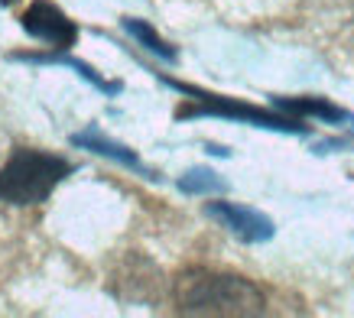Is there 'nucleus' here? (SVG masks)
Segmentation results:
<instances>
[{
	"mask_svg": "<svg viewBox=\"0 0 354 318\" xmlns=\"http://www.w3.org/2000/svg\"><path fill=\"white\" fill-rule=\"evenodd\" d=\"M72 162L43 149H13L0 169V202L7 205H43L65 176H72Z\"/></svg>",
	"mask_w": 354,
	"mask_h": 318,
	"instance_id": "f03ea898",
	"label": "nucleus"
},
{
	"mask_svg": "<svg viewBox=\"0 0 354 318\" xmlns=\"http://www.w3.org/2000/svg\"><path fill=\"white\" fill-rule=\"evenodd\" d=\"M17 59H30V62H59V65H68V68H75L85 82H91V85L97 88V91H104V95H118L120 91V82H104L101 75L91 68L88 62H78V59H72V55H17Z\"/></svg>",
	"mask_w": 354,
	"mask_h": 318,
	"instance_id": "1a4fd4ad",
	"label": "nucleus"
},
{
	"mask_svg": "<svg viewBox=\"0 0 354 318\" xmlns=\"http://www.w3.org/2000/svg\"><path fill=\"white\" fill-rule=\"evenodd\" d=\"M72 143L75 147H82V149H91V153H97V156H108V159H118L120 166H127V169H133V172H140V176H147V179H156L143 162H140V156L133 153V149H127L124 143H114V140H108V137H101L97 130H85V133H75L72 137Z\"/></svg>",
	"mask_w": 354,
	"mask_h": 318,
	"instance_id": "423d86ee",
	"label": "nucleus"
},
{
	"mask_svg": "<svg viewBox=\"0 0 354 318\" xmlns=\"http://www.w3.org/2000/svg\"><path fill=\"white\" fill-rule=\"evenodd\" d=\"M20 26L49 49H68L78 39L75 20H68V13L62 7H55L53 0H32L30 10L20 17Z\"/></svg>",
	"mask_w": 354,
	"mask_h": 318,
	"instance_id": "20e7f679",
	"label": "nucleus"
},
{
	"mask_svg": "<svg viewBox=\"0 0 354 318\" xmlns=\"http://www.w3.org/2000/svg\"><path fill=\"white\" fill-rule=\"evenodd\" d=\"M179 189L185 195H218V191H225V179H218V172L212 169H189L179 179Z\"/></svg>",
	"mask_w": 354,
	"mask_h": 318,
	"instance_id": "9d476101",
	"label": "nucleus"
},
{
	"mask_svg": "<svg viewBox=\"0 0 354 318\" xmlns=\"http://www.w3.org/2000/svg\"><path fill=\"white\" fill-rule=\"evenodd\" d=\"M120 23H124V30H127L130 36H133V39H137L140 46H143V49L156 53L160 59H166V62H176V49H172V46L166 43V39H162L160 32L153 30V26H150L147 20H137V17H124Z\"/></svg>",
	"mask_w": 354,
	"mask_h": 318,
	"instance_id": "6e6552de",
	"label": "nucleus"
},
{
	"mask_svg": "<svg viewBox=\"0 0 354 318\" xmlns=\"http://www.w3.org/2000/svg\"><path fill=\"white\" fill-rule=\"evenodd\" d=\"M13 3H17V0H0V7H13Z\"/></svg>",
	"mask_w": 354,
	"mask_h": 318,
	"instance_id": "9b49d317",
	"label": "nucleus"
},
{
	"mask_svg": "<svg viewBox=\"0 0 354 318\" xmlns=\"http://www.w3.org/2000/svg\"><path fill=\"white\" fill-rule=\"evenodd\" d=\"M172 88H179L185 95H192L195 104H183L176 111V117H198V114H215V117H234V120H247L254 127H270V130H283V133H309V127L302 124L299 117L292 114H270L263 107L244 104V101H234V97L225 95H208V91H198V88L179 85V82H169Z\"/></svg>",
	"mask_w": 354,
	"mask_h": 318,
	"instance_id": "7ed1b4c3",
	"label": "nucleus"
},
{
	"mask_svg": "<svg viewBox=\"0 0 354 318\" xmlns=\"http://www.w3.org/2000/svg\"><path fill=\"white\" fill-rule=\"evenodd\" d=\"M172 302L179 315L247 318L267 312V296L247 276L215 273V270H185L172 283Z\"/></svg>",
	"mask_w": 354,
	"mask_h": 318,
	"instance_id": "f257e3e1",
	"label": "nucleus"
},
{
	"mask_svg": "<svg viewBox=\"0 0 354 318\" xmlns=\"http://www.w3.org/2000/svg\"><path fill=\"white\" fill-rule=\"evenodd\" d=\"M205 214L215 218L225 231H231L237 241H244V244H263V241H270L273 231H277L273 221H270L263 212L247 208V205H237V202H221V198H215V202L205 205Z\"/></svg>",
	"mask_w": 354,
	"mask_h": 318,
	"instance_id": "39448f33",
	"label": "nucleus"
},
{
	"mask_svg": "<svg viewBox=\"0 0 354 318\" xmlns=\"http://www.w3.org/2000/svg\"><path fill=\"white\" fill-rule=\"evenodd\" d=\"M273 104L283 111V114L292 117H315V120H325V124H344V120H354L344 107L325 101V97H273Z\"/></svg>",
	"mask_w": 354,
	"mask_h": 318,
	"instance_id": "0eeeda50",
	"label": "nucleus"
}]
</instances>
